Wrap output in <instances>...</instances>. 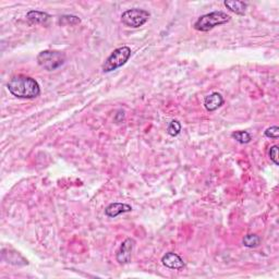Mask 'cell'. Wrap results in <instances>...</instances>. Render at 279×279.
Returning <instances> with one entry per match:
<instances>
[{"label":"cell","instance_id":"obj_12","mask_svg":"<svg viewBox=\"0 0 279 279\" xmlns=\"http://www.w3.org/2000/svg\"><path fill=\"white\" fill-rule=\"evenodd\" d=\"M231 137L240 144H248L252 140L251 134L247 132V131H234V132L231 133Z\"/></svg>","mask_w":279,"mask_h":279},{"label":"cell","instance_id":"obj_16","mask_svg":"<svg viewBox=\"0 0 279 279\" xmlns=\"http://www.w3.org/2000/svg\"><path fill=\"white\" fill-rule=\"evenodd\" d=\"M265 137L269 139H278L279 138V128L277 125L270 126L265 131Z\"/></svg>","mask_w":279,"mask_h":279},{"label":"cell","instance_id":"obj_9","mask_svg":"<svg viewBox=\"0 0 279 279\" xmlns=\"http://www.w3.org/2000/svg\"><path fill=\"white\" fill-rule=\"evenodd\" d=\"M131 211H132V207H131L129 204L111 203V204H109L106 208H105V214H106V216L108 217L115 218L117 216L121 215V214L129 213Z\"/></svg>","mask_w":279,"mask_h":279},{"label":"cell","instance_id":"obj_1","mask_svg":"<svg viewBox=\"0 0 279 279\" xmlns=\"http://www.w3.org/2000/svg\"><path fill=\"white\" fill-rule=\"evenodd\" d=\"M7 89L13 96L23 99L36 98L41 94V87L37 81L23 74L13 77L8 82Z\"/></svg>","mask_w":279,"mask_h":279},{"label":"cell","instance_id":"obj_15","mask_svg":"<svg viewBox=\"0 0 279 279\" xmlns=\"http://www.w3.org/2000/svg\"><path fill=\"white\" fill-rule=\"evenodd\" d=\"M181 132V124L178 120H172L170 122L168 128H167V133L170 137H177L179 133Z\"/></svg>","mask_w":279,"mask_h":279},{"label":"cell","instance_id":"obj_6","mask_svg":"<svg viewBox=\"0 0 279 279\" xmlns=\"http://www.w3.org/2000/svg\"><path fill=\"white\" fill-rule=\"evenodd\" d=\"M135 246V241L132 238H126L124 242L121 243L119 250L117 251L116 260L119 264H128L131 262L132 257V252Z\"/></svg>","mask_w":279,"mask_h":279},{"label":"cell","instance_id":"obj_13","mask_svg":"<svg viewBox=\"0 0 279 279\" xmlns=\"http://www.w3.org/2000/svg\"><path fill=\"white\" fill-rule=\"evenodd\" d=\"M242 243H243V246L247 248H256L260 246L261 238L256 234H247V235H244Z\"/></svg>","mask_w":279,"mask_h":279},{"label":"cell","instance_id":"obj_5","mask_svg":"<svg viewBox=\"0 0 279 279\" xmlns=\"http://www.w3.org/2000/svg\"><path fill=\"white\" fill-rule=\"evenodd\" d=\"M151 13L144 9L133 8L126 10L121 16V21L125 26L132 29L141 28L150 19Z\"/></svg>","mask_w":279,"mask_h":279},{"label":"cell","instance_id":"obj_17","mask_svg":"<svg viewBox=\"0 0 279 279\" xmlns=\"http://www.w3.org/2000/svg\"><path fill=\"white\" fill-rule=\"evenodd\" d=\"M268 154H269L270 160H272L275 165L278 166L279 165V163H278V146L274 145V146L270 147Z\"/></svg>","mask_w":279,"mask_h":279},{"label":"cell","instance_id":"obj_4","mask_svg":"<svg viewBox=\"0 0 279 279\" xmlns=\"http://www.w3.org/2000/svg\"><path fill=\"white\" fill-rule=\"evenodd\" d=\"M37 63L47 71H55L65 62V55L61 51L44 50L37 55Z\"/></svg>","mask_w":279,"mask_h":279},{"label":"cell","instance_id":"obj_10","mask_svg":"<svg viewBox=\"0 0 279 279\" xmlns=\"http://www.w3.org/2000/svg\"><path fill=\"white\" fill-rule=\"evenodd\" d=\"M26 19L33 24H43L50 19V16L47 12L31 10L26 13Z\"/></svg>","mask_w":279,"mask_h":279},{"label":"cell","instance_id":"obj_7","mask_svg":"<svg viewBox=\"0 0 279 279\" xmlns=\"http://www.w3.org/2000/svg\"><path fill=\"white\" fill-rule=\"evenodd\" d=\"M161 263L170 269H182L185 267V262L177 253L168 252L161 257Z\"/></svg>","mask_w":279,"mask_h":279},{"label":"cell","instance_id":"obj_3","mask_svg":"<svg viewBox=\"0 0 279 279\" xmlns=\"http://www.w3.org/2000/svg\"><path fill=\"white\" fill-rule=\"evenodd\" d=\"M131 54H132V51H131V48L128 46L117 48V49L113 50L111 54L109 55L106 61L103 63V72L108 73L121 68L122 65H124L126 61L130 59Z\"/></svg>","mask_w":279,"mask_h":279},{"label":"cell","instance_id":"obj_2","mask_svg":"<svg viewBox=\"0 0 279 279\" xmlns=\"http://www.w3.org/2000/svg\"><path fill=\"white\" fill-rule=\"evenodd\" d=\"M231 20L229 15L224 11H213L207 15L200 16L194 23V29L200 32H209L218 25L228 23Z\"/></svg>","mask_w":279,"mask_h":279},{"label":"cell","instance_id":"obj_8","mask_svg":"<svg viewBox=\"0 0 279 279\" xmlns=\"http://www.w3.org/2000/svg\"><path fill=\"white\" fill-rule=\"evenodd\" d=\"M224 97L218 92L207 95L204 99V107L207 111H215L218 108L224 105Z\"/></svg>","mask_w":279,"mask_h":279},{"label":"cell","instance_id":"obj_11","mask_svg":"<svg viewBox=\"0 0 279 279\" xmlns=\"http://www.w3.org/2000/svg\"><path fill=\"white\" fill-rule=\"evenodd\" d=\"M225 7L229 9L231 12L235 13V15L243 16L247 11L248 3L244 1H238V0H226L224 2Z\"/></svg>","mask_w":279,"mask_h":279},{"label":"cell","instance_id":"obj_14","mask_svg":"<svg viewBox=\"0 0 279 279\" xmlns=\"http://www.w3.org/2000/svg\"><path fill=\"white\" fill-rule=\"evenodd\" d=\"M58 23L60 25H77L81 23V20H80V17L77 16L65 15V16H61L59 17Z\"/></svg>","mask_w":279,"mask_h":279}]
</instances>
